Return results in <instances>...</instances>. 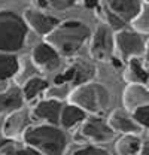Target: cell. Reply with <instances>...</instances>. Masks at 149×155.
Instances as JSON below:
<instances>
[{
	"mask_svg": "<svg viewBox=\"0 0 149 155\" xmlns=\"http://www.w3.org/2000/svg\"><path fill=\"white\" fill-rule=\"evenodd\" d=\"M91 28L81 19H66L61 21L55 30L43 39L49 43L63 58L73 60L81 49L90 42Z\"/></svg>",
	"mask_w": 149,
	"mask_h": 155,
	"instance_id": "6da1fadb",
	"label": "cell"
},
{
	"mask_svg": "<svg viewBox=\"0 0 149 155\" xmlns=\"http://www.w3.org/2000/svg\"><path fill=\"white\" fill-rule=\"evenodd\" d=\"M25 145L42 155H64L69 146L66 131L58 125L35 124L22 136Z\"/></svg>",
	"mask_w": 149,
	"mask_h": 155,
	"instance_id": "7a4b0ae2",
	"label": "cell"
},
{
	"mask_svg": "<svg viewBox=\"0 0 149 155\" xmlns=\"http://www.w3.org/2000/svg\"><path fill=\"white\" fill-rule=\"evenodd\" d=\"M69 103L81 107L87 115L103 116L112 104V94L103 84L94 81L72 88Z\"/></svg>",
	"mask_w": 149,
	"mask_h": 155,
	"instance_id": "3957f363",
	"label": "cell"
},
{
	"mask_svg": "<svg viewBox=\"0 0 149 155\" xmlns=\"http://www.w3.org/2000/svg\"><path fill=\"white\" fill-rule=\"evenodd\" d=\"M28 27L22 15L12 9L0 11V52L17 54L28 38Z\"/></svg>",
	"mask_w": 149,
	"mask_h": 155,
	"instance_id": "277c9868",
	"label": "cell"
},
{
	"mask_svg": "<svg viewBox=\"0 0 149 155\" xmlns=\"http://www.w3.org/2000/svg\"><path fill=\"white\" fill-rule=\"evenodd\" d=\"M97 76V66L90 60L73 58L69 66L54 79V85H69V87H81L84 84L94 82Z\"/></svg>",
	"mask_w": 149,
	"mask_h": 155,
	"instance_id": "5b68a950",
	"label": "cell"
},
{
	"mask_svg": "<svg viewBox=\"0 0 149 155\" xmlns=\"http://www.w3.org/2000/svg\"><path fill=\"white\" fill-rule=\"evenodd\" d=\"M115 137V131L103 116H88L76 131V140L88 145H104Z\"/></svg>",
	"mask_w": 149,
	"mask_h": 155,
	"instance_id": "8992f818",
	"label": "cell"
},
{
	"mask_svg": "<svg viewBox=\"0 0 149 155\" xmlns=\"http://www.w3.org/2000/svg\"><path fill=\"white\" fill-rule=\"evenodd\" d=\"M115 55L121 61L127 63L131 58H143L146 51V40L140 33L133 28H125L113 33Z\"/></svg>",
	"mask_w": 149,
	"mask_h": 155,
	"instance_id": "52a82bcc",
	"label": "cell"
},
{
	"mask_svg": "<svg viewBox=\"0 0 149 155\" xmlns=\"http://www.w3.org/2000/svg\"><path fill=\"white\" fill-rule=\"evenodd\" d=\"M90 55L94 61H111L115 57L113 31L106 24H98L90 39Z\"/></svg>",
	"mask_w": 149,
	"mask_h": 155,
	"instance_id": "ba28073f",
	"label": "cell"
},
{
	"mask_svg": "<svg viewBox=\"0 0 149 155\" xmlns=\"http://www.w3.org/2000/svg\"><path fill=\"white\" fill-rule=\"evenodd\" d=\"M35 119L31 116V110L28 107H22L19 110H15L3 119L2 124V136L5 139H11V140H18L22 139V136L25 134V131L35 125L33 124Z\"/></svg>",
	"mask_w": 149,
	"mask_h": 155,
	"instance_id": "9c48e42d",
	"label": "cell"
},
{
	"mask_svg": "<svg viewBox=\"0 0 149 155\" xmlns=\"http://www.w3.org/2000/svg\"><path fill=\"white\" fill-rule=\"evenodd\" d=\"M30 61L33 63V66L37 69L39 73L46 75V73H52L57 72L61 64H63V57L57 52L55 49L46 43L45 40L37 43L31 51Z\"/></svg>",
	"mask_w": 149,
	"mask_h": 155,
	"instance_id": "30bf717a",
	"label": "cell"
},
{
	"mask_svg": "<svg viewBox=\"0 0 149 155\" xmlns=\"http://www.w3.org/2000/svg\"><path fill=\"white\" fill-rule=\"evenodd\" d=\"M22 18L25 21L28 30H33L36 35L42 36L43 39L49 36L61 22L60 18H57L51 14H46V11L37 9L35 6H28L24 11Z\"/></svg>",
	"mask_w": 149,
	"mask_h": 155,
	"instance_id": "8fae6325",
	"label": "cell"
},
{
	"mask_svg": "<svg viewBox=\"0 0 149 155\" xmlns=\"http://www.w3.org/2000/svg\"><path fill=\"white\" fill-rule=\"evenodd\" d=\"M61 109H63V101L43 97L42 100H39L37 103L33 104V107L30 110H31V116L35 121H42V124L60 127Z\"/></svg>",
	"mask_w": 149,
	"mask_h": 155,
	"instance_id": "7c38bea8",
	"label": "cell"
},
{
	"mask_svg": "<svg viewBox=\"0 0 149 155\" xmlns=\"http://www.w3.org/2000/svg\"><path fill=\"white\" fill-rule=\"evenodd\" d=\"M142 3L143 2H139V0H108L104 2V5L127 25L133 24V21L139 17Z\"/></svg>",
	"mask_w": 149,
	"mask_h": 155,
	"instance_id": "4fadbf2b",
	"label": "cell"
},
{
	"mask_svg": "<svg viewBox=\"0 0 149 155\" xmlns=\"http://www.w3.org/2000/svg\"><path fill=\"white\" fill-rule=\"evenodd\" d=\"M25 104L21 87L17 84L8 85L3 91H0V116L9 115L15 110L22 109Z\"/></svg>",
	"mask_w": 149,
	"mask_h": 155,
	"instance_id": "5bb4252c",
	"label": "cell"
},
{
	"mask_svg": "<svg viewBox=\"0 0 149 155\" xmlns=\"http://www.w3.org/2000/svg\"><path fill=\"white\" fill-rule=\"evenodd\" d=\"M108 124L111 125V128L115 131V134H140L142 133V127L134 121V118L131 114L124 112V110H113L109 118H108Z\"/></svg>",
	"mask_w": 149,
	"mask_h": 155,
	"instance_id": "9a60e30c",
	"label": "cell"
},
{
	"mask_svg": "<svg viewBox=\"0 0 149 155\" xmlns=\"http://www.w3.org/2000/svg\"><path fill=\"white\" fill-rule=\"evenodd\" d=\"M124 107L125 110L131 114L137 107L148 106L149 104V87L148 85H137V84H130L124 90Z\"/></svg>",
	"mask_w": 149,
	"mask_h": 155,
	"instance_id": "2e32d148",
	"label": "cell"
},
{
	"mask_svg": "<svg viewBox=\"0 0 149 155\" xmlns=\"http://www.w3.org/2000/svg\"><path fill=\"white\" fill-rule=\"evenodd\" d=\"M49 88V82L43 76L37 75V76L30 78L28 81H25L21 85V91H22V97L25 103H31L35 104L39 100H42V97L46 94Z\"/></svg>",
	"mask_w": 149,
	"mask_h": 155,
	"instance_id": "e0dca14e",
	"label": "cell"
},
{
	"mask_svg": "<svg viewBox=\"0 0 149 155\" xmlns=\"http://www.w3.org/2000/svg\"><path fill=\"white\" fill-rule=\"evenodd\" d=\"M125 82L137 84V85H148L149 82V67L146 66L143 58H131L127 61L125 70H124Z\"/></svg>",
	"mask_w": 149,
	"mask_h": 155,
	"instance_id": "ac0fdd59",
	"label": "cell"
},
{
	"mask_svg": "<svg viewBox=\"0 0 149 155\" xmlns=\"http://www.w3.org/2000/svg\"><path fill=\"white\" fill-rule=\"evenodd\" d=\"M21 70V58L17 54L0 52V82L6 84L15 81Z\"/></svg>",
	"mask_w": 149,
	"mask_h": 155,
	"instance_id": "d6986e66",
	"label": "cell"
},
{
	"mask_svg": "<svg viewBox=\"0 0 149 155\" xmlns=\"http://www.w3.org/2000/svg\"><path fill=\"white\" fill-rule=\"evenodd\" d=\"M88 115L78 106H74L72 103L63 104L61 114H60V127L66 131V130H73L76 127H79Z\"/></svg>",
	"mask_w": 149,
	"mask_h": 155,
	"instance_id": "ffe728a7",
	"label": "cell"
},
{
	"mask_svg": "<svg viewBox=\"0 0 149 155\" xmlns=\"http://www.w3.org/2000/svg\"><path fill=\"white\" fill-rule=\"evenodd\" d=\"M142 145L143 142L139 134H122L115 143V151L118 155H139Z\"/></svg>",
	"mask_w": 149,
	"mask_h": 155,
	"instance_id": "44dd1931",
	"label": "cell"
},
{
	"mask_svg": "<svg viewBox=\"0 0 149 155\" xmlns=\"http://www.w3.org/2000/svg\"><path fill=\"white\" fill-rule=\"evenodd\" d=\"M0 154L2 155H42L25 143H19L18 140L2 139L0 140Z\"/></svg>",
	"mask_w": 149,
	"mask_h": 155,
	"instance_id": "7402d4cb",
	"label": "cell"
},
{
	"mask_svg": "<svg viewBox=\"0 0 149 155\" xmlns=\"http://www.w3.org/2000/svg\"><path fill=\"white\" fill-rule=\"evenodd\" d=\"M133 30H136L142 36L149 35V2L142 3V9H140L139 17L133 21Z\"/></svg>",
	"mask_w": 149,
	"mask_h": 155,
	"instance_id": "603a6c76",
	"label": "cell"
},
{
	"mask_svg": "<svg viewBox=\"0 0 149 155\" xmlns=\"http://www.w3.org/2000/svg\"><path fill=\"white\" fill-rule=\"evenodd\" d=\"M70 91H72V87H69V85H49L45 97L46 98H54V100H58V101H63L64 98H69Z\"/></svg>",
	"mask_w": 149,
	"mask_h": 155,
	"instance_id": "cb8c5ba5",
	"label": "cell"
},
{
	"mask_svg": "<svg viewBox=\"0 0 149 155\" xmlns=\"http://www.w3.org/2000/svg\"><path fill=\"white\" fill-rule=\"evenodd\" d=\"M131 116L134 118V121L143 128H149V104L148 106H142L137 107L136 110L131 112Z\"/></svg>",
	"mask_w": 149,
	"mask_h": 155,
	"instance_id": "d4e9b609",
	"label": "cell"
},
{
	"mask_svg": "<svg viewBox=\"0 0 149 155\" xmlns=\"http://www.w3.org/2000/svg\"><path fill=\"white\" fill-rule=\"evenodd\" d=\"M72 155H111L108 149L101 148V146H95V145H84L81 148H78L73 151Z\"/></svg>",
	"mask_w": 149,
	"mask_h": 155,
	"instance_id": "484cf974",
	"label": "cell"
},
{
	"mask_svg": "<svg viewBox=\"0 0 149 155\" xmlns=\"http://www.w3.org/2000/svg\"><path fill=\"white\" fill-rule=\"evenodd\" d=\"M46 3H48V9H54V11H60V12L69 11L70 8H73L76 5V2L73 0H46Z\"/></svg>",
	"mask_w": 149,
	"mask_h": 155,
	"instance_id": "4316f807",
	"label": "cell"
},
{
	"mask_svg": "<svg viewBox=\"0 0 149 155\" xmlns=\"http://www.w3.org/2000/svg\"><path fill=\"white\" fill-rule=\"evenodd\" d=\"M109 63H112V66H113L115 69H119V67H122V66H124V61H121V60H119V58L116 57V55H115V57L112 58V60L109 61Z\"/></svg>",
	"mask_w": 149,
	"mask_h": 155,
	"instance_id": "83f0119b",
	"label": "cell"
},
{
	"mask_svg": "<svg viewBox=\"0 0 149 155\" xmlns=\"http://www.w3.org/2000/svg\"><path fill=\"white\" fill-rule=\"evenodd\" d=\"M139 155H149V140L143 142V145H142V149H140Z\"/></svg>",
	"mask_w": 149,
	"mask_h": 155,
	"instance_id": "f1b7e54d",
	"label": "cell"
},
{
	"mask_svg": "<svg viewBox=\"0 0 149 155\" xmlns=\"http://www.w3.org/2000/svg\"><path fill=\"white\" fill-rule=\"evenodd\" d=\"M143 60H145V63H146V66L149 67V40L146 42V51H145V55H143Z\"/></svg>",
	"mask_w": 149,
	"mask_h": 155,
	"instance_id": "f546056e",
	"label": "cell"
},
{
	"mask_svg": "<svg viewBox=\"0 0 149 155\" xmlns=\"http://www.w3.org/2000/svg\"><path fill=\"white\" fill-rule=\"evenodd\" d=\"M6 87H8L6 84H2V82H0V91H3V90H5Z\"/></svg>",
	"mask_w": 149,
	"mask_h": 155,
	"instance_id": "4dcf8cb0",
	"label": "cell"
},
{
	"mask_svg": "<svg viewBox=\"0 0 149 155\" xmlns=\"http://www.w3.org/2000/svg\"><path fill=\"white\" fill-rule=\"evenodd\" d=\"M2 9H6V5H5V3H2V2H0V11H2Z\"/></svg>",
	"mask_w": 149,
	"mask_h": 155,
	"instance_id": "1f68e13d",
	"label": "cell"
},
{
	"mask_svg": "<svg viewBox=\"0 0 149 155\" xmlns=\"http://www.w3.org/2000/svg\"><path fill=\"white\" fill-rule=\"evenodd\" d=\"M148 87H149V82H148Z\"/></svg>",
	"mask_w": 149,
	"mask_h": 155,
	"instance_id": "d6a6232c",
	"label": "cell"
}]
</instances>
